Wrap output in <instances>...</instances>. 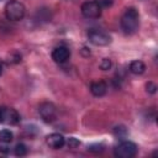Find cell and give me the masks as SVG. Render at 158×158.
<instances>
[{"mask_svg": "<svg viewBox=\"0 0 158 158\" xmlns=\"http://www.w3.org/2000/svg\"><path fill=\"white\" fill-rule=\"evenodd\" d=\"M139 27V14L135 7H128L121 16V28L126 35H133Z\"/></svg>", "mask_w": 158, "mask_h": 158, "instance_id": "6da1fadb", "label": "cell"}, {"mask_svg": "<svg viewBox=\"0 0 158 158\" xmlns=\"http://www.w3.org/2000/svg\"><path fill=\"white\" fill-rule=\"evenodd\" d=\"M26 12L25 5L19 0H10L5 6V15L10 21H20Z\"/></svg>", "mask_w": 158, "mask_h": 158, "instance_id": "7a4b0ae2", "label": "cell"}, {"mask_svg": "<svg viewBox=\"0 0 158 158\" xmlns=\"http://www.w3.org/2000/svg\"><path fill=\"white\" fill-rule=\"evenodd\" d=\"M137 144L131 141H122L114 149V154L117 158H132L137 154Z\"/></svg>", "mask_w": 158, "mask_h": 158, "instance_id": "3957f363", "label": "cell"}, {"mask_svg": "<svg viewBox=\"0 0 158 158\" xmlns=\"http://www.w3.org/2000/svg\"><path fill=\"white\" fill-rule=\"evenodd\" d=\"M38 114H40L41 118L44 122H47V123L53 122L57 118V109L49 101H44V102L40 104V106H38Z\"/></svg>", "mask_w": 158, "mask_h": 158, "instance_id": "277c9868", "label": "cell"}, {"mask_svg": "<svg viewBox=\"0 0 158 158\" xmlns=\"http://www.w3.org/2000/svg\"><path fill=\"white\" fill-rule=\"evenodd\" d=\"M21 117L20 114L11 107L1 106L0 107V123H6V125H17L20 122Z\"/></svg>", "mask_w": 158, "mask_h": 158, "instance_id": "5b68a950", "label": "cell"}, {"mask_svg": "<svg viewBox=\"0 0 158 158\" xmlns=\"http://www.w3.org/2000/svg\"><path fill=\"white\" fill-rule=\"evenodd\" d=\"M88 38L94 46H99V47L107 46L111 42V37L109 36V33H106L101 30H96V28H91L88 32Z\"/></svg>", "mask_w": 158, "mask_h": 158, "instance_id": "8992f818", "label": "cell"}, {"mask_svg": "<svg viewBox=\"0 0 158 158\" xmlns=\"http://www.w3.org/2000/svg\"><path fill=\"white\" fill-rule=\"evenodd\" d=\"M80 11L83 16L86 19H98L101 15V6L96 1L90 0V1H85L81 4Z\"/></svg>", "mask_w": 158, "mask_h": 158, "instance_id": "52a82bcc", "label": "cell"}, {"mask_svg": "<svg viewBox=\"0 0 158 158\" xmlns=\"http://www.w3.org/2000/svg\"><path fill=\"white\" fill-rule=\"evenodd\" d=\"M70 57V51L65 46H58L52 51V59L56 63H64L69 59Z\"/></svg>", "mask_w": 158, "mask_h": 158, "instance_id": "ba28073f", "label": "cell"}, {"mask_svg": "<svg viewBox=\"0 0 158 158\" xmlns=\"http://www.w3.org/2000/svg\"><path fill=\"white\" fill-rule=\"evenodd\" d=\"M46 142L47 144L51 147V148H54V149H58V148H62L65 143V138L60 135V133H51L46 137Z\"/></svg>", "mask_w": 158, "mask_h": 158, "instance_id": "9c48e42d", "label": "cell"}, {"mask_svg": "<svg viewBox=\"0 0 158 158\" xmlns=\"http://www.w3.org/2000/svg\"><path fill=\"white\" fill-rule=\"evenodd\" d=\"M90 91L94 96H104L107 91V84L104 80H96L90 84Z\"/></svg>", "mask_w": 158, "mask_h": 158, "instance_id": "30bf717a", "label": "cell"}, {"mask_svg": "<svg viewBox=\"0 0 158 158\" xmlns=\"http://www.w3.org/2000/svg\"><path fill=\"white\" fill-rule=\"evenodd\" d=\"M35 20L37 22H40V23L51 21V11H49V9H47V7L38 9L36 15H35Z\"/></svg>", "mask_w": 158, "mask_h": 158, "instance_id": "8fae6325", "label": "cell"}, {"mask_svg": "<svg viewBox=\"0 0 158 158\" xmlns=\"http://www.w3.org/2000/svg\"><path fill=\"white\" fill-rule=\"evenodd\" d=\"M146 70V64L142 60H132L130 63V72L135 75H141Z\"/></svg>", "mask_w": 158, "mask_h": 158, "instance_id": "7c38bea8", "label": "cell"}, {"mask_svg": "<svg viewBox=\"0 0 158 158\" xmlns=\"http://www.w3.org/2000/svg\"><path fill=\"white\" fill-rule=\"evenodd\" d=\"M12 138H14V135L10 130L4 128L0 131V142L1 143H10L12 141Z\"/></svg>", "mask_w": 158, "mask_h": 158, "instance_id": "4fadbf2b", "label": "cell"}, {"mask_svg": "<svg viewBox=\"0 0 158 158\" xmlns=\"http://www.w3.org/2000/svg\"><path fill=\"white\" fill-rule=\"evenodd\" d=\"M14 153L17 157H23V156L27 154V147L23 143H17L14 148Z\"/></svg>", "mask_w": 158, "mask_h": 158, "instance_id": "5bb4252c", "label": "cell"}, {"mask_svg": "<svg viewBox=\"0 0 158 158\" xmlns=\"http://www.w3.org/2000/svg\"><path fill=\"white\" fill-rule=\"evenodd\" d=\"M127 133H128L127 128H126L125 126H122V125L116 126V127L114 128V135H115L116 137H120V138H121V137H126Z\"/></svg>", "mask_w": 158, "mask_h": 158, "instance_id": "9a60e30c", "label": "cell"}, {"mask_svg": "<svg viewBox=\"0 0 158 158\" xmlns=\"http://www.w3.org/2000/svg\"><path fill=\"white\" fill-rule=\"evenodd\" d=\"M104 144L101 143H94V144H90L88 146V151L89 152H93V153H101L104 151Z\"/></svg>", "mask_w": 158, "mask_h": 158, "instance_id": "2e32d148", "label": "cell"}, {"mask_svg": "<svg viewBox=\"0 0 158 158\" xmlns=\"http://www.w3.org/2000/svg\"><path fill=\"white\" fill-rule=\"evenodd\" d=\"M79 144H80V141L75 137H69L67 139V146L69 148H77V147H79Z\"/></svg>", "mask_w": 158, "mask_h": 158, "instance_id": "e0dca14e", "label": "cell"}, {"mask_svg": "<svg viewBox=\"0 0 158 158\" xmlns=\"http://www.w3.org/2000/svg\"><path fill=\"white\" fill-rule=\"evenodd\" d=\"M100 68H101L102 70H109V69L111 68V60H110L109 58H104V59L101 60V63H100Z\"/></svg>", "mask_w": 158, "mask_h": 158, "instance_id": "ac0fdd59", "label": "cell"}, {"mask_svg": "<svg viewBox=\"0 0 158 158\" xmlns=\"http://www.w3.org/2000/svg\"><path fill=\"white\" fill-rule=\"evenodd\" d=\"M146 90H147V93H149V94H154V93L157 91V85H156L153 81H148V83L146 84Z\"/></svg>", "mask_w": 158, "mask_h": 158, "instance_id": "d6986e66", "label": "cell"}, {"mask_svg": "<svg viewBox=\"0 0 158 158\" xmlns=\"http://www.w3.org/2000/svg\"><path fill=\"white\" fill-rule=\"evenodd\" d=\"M94 1H96L101 7H109L114 2V0H94Z\"/></svg>", "mask_w": 158, "mask_h": 158, "instance_id": "ffe728a7", "label": "cell"}, {"mask_svg": "<svg viewBox=\"0 0 158 158\" xmlns=\"http://www.w3.org/2000/svg\"><path fill=\"white\" fill-rule=\"evenodd\" d=\"M10 152V148L5 144H0V153H4V154H7Z\"/></svg>", "mask_w": 158, "mask_h": 158, "instance_id": "44dd1931", "label": "cell"}, {"mask_svg": "<svg viewBox=\"0 0 158 158\" xmlns=\"http://www.w3.org/2000/svg\"><path fill=\"white\" fill-rule=\"evenodd\" d=\"M2 70H4V64H2V62H0V75L2 74Z\"/></svg>", "mask_w": 158, "mask_h": 158, "instance_id": "7402d4cb", "label": "cell"}]
</instances>
